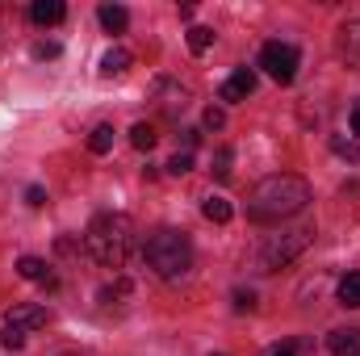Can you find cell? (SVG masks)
<instances>
[{"instance_id":"27","label":"cell","mask_w":360,"mask_h":356,"mask_svg":"<svg viewBox=\"0 0 360 356\" xmlns=\"http://www.w3.org/2000/svg\"><path fill=\"white\" fill-rule=\"evenodd\" d=\"M201 143V130H184V147H197Z\"/></svg>"},{"instance_id":"28","label":"cell","mask_w":360,"mask_h":356,"mask_svg":"<svg viewBox=\"0 0 360 356\" xmlns=\"http://www.w3.org/2000/svg\"><path fill=\"white\" fill-rule=\"evenodd\" d=\"M352 130H356V134H360V105H356V109H352Z\"/></svg>"},{"instance_id":"2","label":"cell","mask_w":360,"mask_h":356,"mask_svg":"<svg viewBox=\"0 0 360 356\" xmlns=\"http://www.w3.org/2000/svg\"><path fill=\"white\" fill-rule=\"evenodd\" d=\"M84 243H89L92 260L105 268H122L134 252V222L130 214H117V210H105L96 214L84 231Z\"/></svg>"},{"instance_id":"12","label":"cell","mask_w":360,"mask_h":356,"mask_svg":"<svg viewBox=\"0 0 360 356\" xmlns=\"http://www.w3.org/2000/svg\"><path fill=\"white\" fill-rule=\"evenodd\" d=\"M17 272H21L25 281H46V285H51V268H46V260H38V256H21V260H17Z\"/></svg>"},{"instance_id":"14","label":"cell","mask_w":360,"mask_h":356,"mask_svg":"<svg viewBox=\"0 0 360 356\" xmlns=\"http://www.w3.org/2000/svg\"><path fill=\"white\" fill-rule=\"evenodd\" d=\"M210 46H214V30H210V25H193V30H188V51H193V55H205Z\"/></svg>"},{"instance_id":"20","label":"cell","mask_w":360,"mask_h":356,"mask_svg":"<svg viewBox=\"0 0 360 356\" xmlns=\"http://www.w3.org/2000/svg\"><path fill=\"white\" fill-rule=\"evenodd\" d=\"M168 172H172V177H184V172H193V155H188V151H176V155L168 160Z\"/></svg>"},{"instance_id":"21","label":"cell","mask_w":360,"mask_h":356,"mask_svg":"<svg viewBox=\"0 0 360 356\" xmlns=\"http://www.w3.org/2000/svg\"><path fill=\"white\" fill-rule=\"evenodd\" d=\"M264 356H302V344H297V340H281V344H272Z\"/></svg>"},{"instance_id":"17","label":"cell","mask_w":360,"mask_h":356,"mask_svg":"<svg viewBox=\"0 0 360 356\" xmlns=\"http://www.w3.org/2000/svg\"><path fill=\"white\" fill-rule=\"evenodd\" d=\"M340 302L344 306H360V272H348L340 281Z\"/></svg>"},{"instance_id":"22","label":"cell","mask_w":360,"mask_h":356,"mask_svg":"<svg viewBox=\"0 0 360 356\" xmlns=\"http://www.w3.org/2000/svg\"><path fill=\"white\" fill-rule=\"evenodd\" d=\"M25 205L42 210V205H46V189H42V184H30V189H25Z\"/></svg>"},{"instance_id":"24","label":"cell","mask_w":360,"mask_h":356,"mask_svg":"<svg viewBox=\"0 0 360 356\" xmlns=\"http://www.w3.org/2000/svg\"><path fill=\"white\" fill-rule=\"evenodd\" d=\"M222 122H226V113H222L218 105H210V109H205V126H210V130H222Z\"/></svg>"},{"instance_id":"29","label":"cell","mask_w":360,"mask_h":356,"mask_svg":"<svg viewBox=\"0 0 360 356\" xmlns=\"http://www.w3.org/2000/svg\"><path fill=\"white\" fill-rule=\"evenodd\" d=\"M214 356H226V352H214Z\"/></svg>"},{"instance_id":"30","label":"cell","mask_w":360,"mask_h":356,"mask_svg":"<svg viewBox=\"0 0 360 356\" xmlns=\"http://www.w3.org/2000/svg\"><path fill=\"white\" fill-rule=\"evenodd\" d=\"M68 356H72V352H68Z\"/></svg>"},{"instance_id":"15","label":"cell","mask_w":360,"mask_h":356,"mask_svg":"<svg viewBox=\"0 0 360 356\" xmlns=\"http://www.w3.org/2000/svg\"><path fill=\"white\" fill-rule=\"evenodd\" d=\"M89 151L92 155H105V151H113V126H96L89 134Z\"/></svg>"},{"instance_id":"18","label":"cell","mask_w":360,"mask_h":356,"mask_svg":"<svg viewBox=\"0 0 360 356\" xmlns=\"http://www.w3.org/2000/svg\"><path fill=\"white\" fill-rule=\"evenodd\" d=\"M0 344L17 352V348H25V331H21V327H13V323H4V331H0Z\"/></svg>"},{"instance_id":"6","label":"cell","mask_w":360,"mask_h":356,"mask_svg":"<svg viewBox=\"0 0 360 356\" xmlns=\"http://www.w3.org/2000/svg\"><path fill=\"white\" fill-rule=\"evenodd\" d=\"M4 323H13V327H21L25 336L30 331H38V327H46L51 323V310L46 306H38V302H17L13 310H8V319Z\"/></svg>"},{"instance_id":"8","label":"cell","mask_w":360,"mask_h":356,"mask_svg":"<svg viewBox=\"0 0 360 356\" xmlns=\"http://www.w3.org/2000/svg\"><path fill=\"white\" fill-rule=\"evenodd\" d=\"M331 356H360V327H340L331 331Z\"/></svg>"},{"instance_id":"19","label":"cell","mask_w":360,"mask_h":356,"mask_svg":"<svg viewBox=\"0 0 360 356\" xmlns=\"http://www.w3.org/2000/svg\"><path fill=\"white\" fill-rule=\"evenodd\" d=\"M231 160H235V155H231V147H222V151L214 155V168H210V172H214L218 180H226V177H231Z\"/></svg>"},{"instance_id":"1","label":"cell","mask_w":360,"mask_h":356,"mask_svg":"<svg viewBox=\"0 0 360 356\" xmlns=\"http://www.w3.org/2000/svg\"><path fill=\"white\" fill-rule=\"evenodd\" d=\"M306 205H310V184L293 172H276V177H264L252 189L248 218L252 222H285V218L302 214Z\"/></svg>"},{"instance_id":"13","label":"cell","mask_w":360,"mask_h":356,"mask_svg":"<svg viewBox=\"0 0 360 356\" xmlns=\"http://www.w3.org/2000/svg\"><path fill=\"white\" fill-rule=\"evenodd\" d=\"M201 214H205L210 222H231V214H235V210H231V201H226V197H205V201H201Z\"/></svg>"},{"instance_id":"23","label":"cell","mask_w":360,"mask_h":356,"mask_svg":"<svg viewBox=\"0 0 360 356\" xmlns=\"http://www.w3.org/2000/svg\"><path fill=\"white\" fill-rule=\"evenodd\" d=\"M235 310H256V293L252 289H235Z\"/></svg>"},{"instance_id":"5","label":"cell","mask_w":360,"mask_h":356,"mask_svg":"<svg viewBox=\"0 0 360 356\" xmlns=\"http://www.w3.org/2000/svg\"><path fill=\"white\" fill-rule=\"evenodd\" d=\"M260 68L269 72L276 84H293V76H297V51H293L289 42H264Z\"/></svg>"},{"instance_id":"26","label":"cell","mask_w":360,"mask_h":356,"mask_svg":"<svg viewBox=\"0 0 360 356\" xmlns=\"http://www.w3.org/2000/svg\"><path fill=\"white\" fill-rule=\"evenodd\" d=\"M335 151H340V155H348L352 164L360 160V147H356V143H344V139H335Z\"/></svg>"},{"instance_id":"16","label":"cell","mask_w":360,"mask_h":356,"mask_svg":"<svg viewBox=\"0 0 360 356\" xmlns=\"http://www.w3.org/2000/svg\"><path fill=\"white\" fill-rule=\"evenodd\" d=\"M155 139H160V134H155V126H147V122H134V130H130V143H134L139 151H151V147H155Z\"/></svg>"},{"instance_id":"7","label":"cell","mask_w":360,"mask_h":356,"mask_svg":"<svg viewBox=\"0 0 360 356\" xmlns=\"http://www.w3.org/2000/svg\"><path fill=\"white\" fill-rule=\"evenodd\" d=\"M252 92H256V72H252V68H235V76L222 84L218 96H222V101H248Z\"/></svg>"},{"instance_id":"25","label":"cell","mask_w":360,"mask_h":356,"mask_svg":"<svg viewBox=\"0 0 360 356\" xmlns=\"http://www.w3.org/2000/svg\"><path fill=\"white\" fill-rule=\"evenodd\" d=\"M59 55V42H38L34 46V59H55Z\"/></svg>"},{"instance_id":"11","label":"cell","mask_w":360,"mask_h":356,"mask_svg":"<svg viewBox=\"0 0 360 356\" xmlns=\"http://www.w3.org/2000/svg\"><path fill=\"white\" fill-rule=\"evenodd\" d=\"M126 68H130V55H126V51H105V55H101V68H96V72H101L105 80H113V76H122Z\"/></svg>"},{"instance_id":"10","label":"cell","mask_w":360,"mask_h":356,"mask_svg":"<svg viewBox=\"0 0 360 356\" xmlns=\"http://www.w3.org/2000/svg\"><path fill=\"white\" fill-rule=\"evenodd\" d=\"M96 17H101V25H105L109 34H126V25H130V13H126L122 4H101Z\"/></svg>"},{"instance_id":"9","label":"cell","mask_w":360,"mask_h":356,"mask_svg":"<svg viewBox=\"0 0 360 356\" xmlns=\"http://www.w3.org/2000/svg\"><path fill=\"white\" fill-rule=\"evenodd\" d=\"M30 17H34L38 25H59V21L68 17V8H63V0H34Z\"/></svg>"},{"instance_id":"4","label":"cell","mask_w":360,"mask_h":356,"mask_svg":"<svg viewBox=\"0 0 360 356\" xmlns=\"http://www.w3.org/2000/svg\"><path fill=\"white\" fill-rule=\"evenodd\" d=\"M314 243V227H293V231H281V235H269L256 252V268L260 272H276V268L293 265L306 248Z\"/></svg>"},{"instance_id":"3","label":"cell","mask_w":360,"mask_h":356,"mask_svg":"<svg viewBox=\"0 0 360 356\" xmlns=\"http://www.w3.org/2000/svg\"><path fill=\"white\" fill-rule=\"evenodd\" d=\"M143 260L155 268L164 281H176V276H184L188 265H193V243H188L184 231L164 227V231H155V235L143 243Z\"/></svg>"}]
</instances>
